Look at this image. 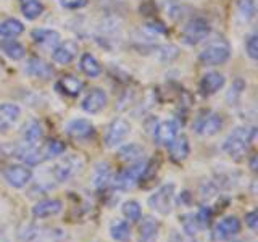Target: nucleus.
<instances>
[{
    "label": "nucleus",
    "instance_id": "39448f33",
    "mask_svg": "<svg viewBox=\"0 0 258 242\" xmlns=\"http://www.w3.org/2000/svg\"><path fill=\"white\" fill-rule=\"evenodd\" d=\"M174 189L176 186L173 183L163 184L149 197V207L160 215H169L174 204Z\"/></svg>",
    "mask_w": 258,
    "mask_h": 242
},
{
    "label": "nucleus",
    "instance_id": "dca6fc26",
    "mask_svg": "<svg viewBox=\"0 0 258 242\" xmlns=\"http://www.w3.org/2000/svg\"><path fill=\"white\" fill-rule=\"evenodd\" d=\"M63 210V202L58 199H45L40 200L32 207V216L37 220H45V218H52L58 215Z\"/></svg>",
    "mask_w": 258,
    "mask_h": 242
},
{
    "label": "nucleus",
    "instance_id": "7c9ffc66",
    "mask_svg": "<svg viewBox=\"0 0 258 242\" xmlns=\"http://www.w3.org/2000/svg\"><path fill=\"white\" fill-rule=\"evenodd\" d=\"M21 13L26 20H37L44 13V4L40 0H24L21 4Z\"/></svg>",
    "mask_w": 258,
    "mask_h": 242
},
{
    "label": "nucleus",
    "instance_id": "a211bd4d",
    "mask_svg": "<svg viewBox=\"0 0 258 242\" xmlns=\"http://www.w3.org/2000/svg\"><path fill=\"white\" fill-rule=\"evenodd\" d=\"M24 71H26L31 78H37V79H48L53 76L52 65H48L42 58H37V56H32V58L26 62Z\"/></svg>",
    "mask_w": 258,
    "mask_h": 242
},
{
    "label": "nucleus",
    "instance_id": "a19ab883",
    "mask_svg": "<svg viewBox=\"0 0 258 242\" xmlns=\"http://www.w3.org/2000/svg\"><path fill=\"white\" fill-rule=\"evenodd\" d=\"M174 242H196L190 234H174Z\"/></svg>",
    "mask_w": 258,
    "mask_h": 242
},
{
    "label": "nucleus",
    "instance_id": "b1692460",
    "mask_svg": "<svg viewBox=\"0 0 258 242\" xmlns=\"http://www.w3.org/2000/svg\"><path fill=\"white\" fill-rule=\"evenodd\" d=\"M160 234V224L153 218H145L139 226V242H157Z\"/></svg>",
    "mask_w": 258,
    "mask_h": 242
},
{
    "label": "nucleus",
    "instance_id": "e433bc0d",
    "mask_svg": "<svg viewBox=\"0 0 258 242\" xmlns=\"http://www.w3.org/2000/svg\"><path fill=\"white\" fill-rule=\"evenodd\" d=\"M177 53H179V50H177V47L176 45H161L158 50H157V55H158V58L160 60H173L177 56Z\"/></svg>",
    "mask_w": 258,
    "mask_h": 242
},
{
    "label": "nucleus",
    "instance_id": "473e14b6",
    "mask_svg": "<svg viewBox=\"0 0 258 242\" xmlns=\"http://www.w3.org/2000/svg\"><path fill=\"white\" fill-rule=\"evenodd\" d=\"M121 212H123L124 218L129 221H139L142 216V208L141 204L137 200H127L121 207Z\"/></svg>",
    "mask_w": 258,
    "mask_h": 242
},
{
    "label": "nucleus",
    "instance_id": "2eb2a0df",
    "mask_svg": "<svg viewBox=\"0 0 258 242\" xmlns=\"http://www.w3.org/2000/svg\"><path fill=\"white\" fill-rule=\"evenodd\" d=\"M32 40L39 45L45 48V50H53V48L61 42L60 32L55 29H47V28H39L31 32Z\"/></svg>",
    "mask_w": 258,
    "mask_h": 242
},
{
    "label": "nucleus",
    "instance_id": "2f4dec72",
    "mask_svg": "<svg viewBox=\"0 0 258 242\" xmlns=\"http://www.w3.org/2000/svg\"><path fill=\"white\" fill-rule=\"evenodd\" d=\"M256 13L255 0H237V15L242 21H252Z\"/></svg>",
    "mask_w": 258,
    "mask_h": 242
},
{
    "label": "nucleus",
    "instance_id": "c9c22d12",
    "mask_svg": "<svg viewBox=\"0 0 258 242\" xmlns=\"http://www.w3.org/2000/svg\"><path fill=\"white\" fill-rule=\"evenodd\" d=\"M181 221H182V226H184V232L190 234V236H194V234L197 232V229L200 228L197 220H196V215H184L181 218Z\"/></svg>",
    "mask_w": 258,
    "mask_h": 242
},
{
    "label": "nucleus",
    "instance_id": "c756f323",
    "mask_svg": "<svg viewBox=\"0 0 258 242\" xmlns=\"http://www.w3.org/2000/svg\"><path fill=\"white\" fill-rule=\"evenodd\" d=\"M110 236L116 242H127L131 239V228L124 220H115L110 224Z\"/></svg>",
    "mask_w": 258,
    "mask_h": 242
},
{
    "label": "nucleus",
    "instance_id": "20e7f679",
    "mask_svg": "<svg viewBox=\"0 0 258 242\" xmlns=\"http://www.w3.org/2000/svg\"><path fill=\"white\" fill-rule=\"evenodd\" d=\"M67 234L58 228L47 226H26L21 232V242H63Z\"/></svg>",
    "mask_w": 258,
    "mask_h": 242
},
{
    "label": "nucleus",
    "instance_id": "f3484780",
    "mask_svg": "<svg viewBox=\"0 0 258 242\" xmlns=\"http://www.w3.org/2000/svg\"><path fill=\"white\" fill-rule=\"evenodd\" d=\"M21 116V108L16 103L0 105V133H7L18 123Z\"/></svg>",
    "mask_w": 258,
    "mask_h": 242
},
{
    "label": "nucleus",
    "instance_id": "a878e982",
    "mask_svg": "<svg viewBox=\"0 0 258 242\" xmlns=\"http://www.w3.org/2000/svg\"><path fill=\"white\" fill-rule=\"evenodd\" d=\"M79 68L89 78H97L102 75V65L92 53H83L79 60Z\"/></svg>",
    "mask_w": 258,
    "mask_h": 242
},
{
    "label": "nucleus",
    "instance_id": "79ce46f5",
    "mask_svg": "<svg viewBox=\"0 0 258 242\" xmlns=\"http://www.w3.org/2000/svg\"><path fill=\"white\" fill-rule=\"evenodd\" d=\"M250 168H252L253 171H256V157L255 155L252 157V160H250Z\"/></svg>",
    "mask_w": 258,
    "mask_h": 242
},
{
    "label": "nucleus",
    "instance_id": "aec40b11",
    "mask_svg": "<svg viewBox=\"0 0 258 242\" xmlns=\"http://www.w3.org/2000/svg\"><path fill=\"white\" fill-rule=\"evenodd\" d=\"M169 149V155H171V160L177 161V163H181L185 158L189 157L190 153V144H189V139L187 136L184 134H177L174 139L171 141V144L168 145Z\"/></svg>",
    "mask_w": 258,
    "mask_h": 242
},
{
    "label": "nucleus",
    "instance_id": "bb28decb",
    "mask_svg": "<svg viewBox=\"0 0 258 242\" xmlns=\"http://www.w3.org/2000/svg\"><path fill=\"white\" fill-rule=\"evenodd\" d=\"M0 48H2L5 56H8V58L15 60V62L24 58V55H26V48H24V45L15 39H7L4 42H0Z\"/></svg>",
    "mask_w": 258,
    "mask_h": 242
},
{
    "label": "nucleus",
    "instance_id": "4c0bfd02",
    "mask_svg": "<svg viewBox=\"0 0 258 242\" xmlns=\"http://www.w3.org/2000/svg\"><path fill=\"white\" fill-rule=\"evenodd\" d=\"M196 220L200 228H205V226L210 223V220H212V210H210V207H202L196 213Z\"/></svg>",
    "mask_w": 258,
    "mask_h": 242
},
{
    "label": "nucleus",
    "instance_id": "ddd939ff",
    "mask_svg": "<svg viewBox=\"0 0 258 242\" xmlns=\"http://www.w3.org/2000/svg\"><path fill=\"white\" fill-rule=\"evenodd\" d=\"M240 231V220L237 216H226L215 226L212 237L213 240H228Z\"/></svg>",
    "mask_w": 258,
    "mask_h": 242
},
{
    "label": "nucleus",
    "instance_id": "58836bf2",
    "mask_svg": "<svg viewBox=\"0 0 258 242\" xmlns=\"http://www.w3.org/2000/svg\"><path fill=\"white\" fill-rule=\"evenodd\" d=\"M89 4V0H60V5L64 10H81Z\"/></svg>",
    "mask_w": 258,
    "mask_h": 242
},
{
    "label": "nucleus",
    "instance_id": "9d476101",
    "mask_svg": "<svg viewBox=\"0 0 258 242\" xmlns=\"http://www.w3.org/2000/svg\"><path fill=\"white\" fill-rule=\"evenodd\" d=\"M83 165H84L83 160H81L78 155H70L67 158H63L60 163L55 166V169H53L55 179L58 181V183L70 181L71 177H75L81 171Z\"/></svg>",
    "mask_w": 258,
    "mask_h": 242
},
{
    "label": "nucleus",
    "instance_id": "393cba45",
    "mask_svg": "<svg viewBox=\"0 0 258 242\" xmlns=\"http://www.w3.org/2000/svg\"><path fill=\"white\" fill-rule=\"evenodd\" d=\"M144 153H145L144 147L141 144H136V142L126 144L118 150L119 158L123 161H127V163H136V161L144 160Z\"/></svg>",
    "mask_w": 258,
    "mask_h": 242
},
{
    "label": "nucleus",
    "instance_id": "72a5a7b5",
    "mask_svg": "<svg viewBox=\"0 0 258 242\" xmlns=\"http://www.w3.org/2000/svg\"><path fill=\"white\" fill-rule=\"evenodd\" d=\"M42 152H44L45 160H48V158H53V157L61 155V153L64 152V145L60 141L53 139V141H48L47 144L42 145Z\"/></svg>",
    "mask_w": 258,
    "mask_h": 242
},
{
    "label": "nucleus",
    "instance_id": "4468645a",
    "mask_svg": "<svg viewBox=\"0 0 258 242\" xmlns=\"http://www.w3.org/2000/svg\"><path fill=\"white\" fill-rule=\"evenodd\" d=\"M78 42H75V40H64V42H60L52 50V60L58 65H70L78 56Z\"/></svg>",
    "mask_w": 258,
    "mask_h": 242
},
{
    "label": "nucleus",
    "instance_id": "6e6552de",
    "mask_svg": "<svg viewBox=\"0 0 258 242\" xmlns=\"http://www.w3.org/2000/svg\"><path fill=\"white\" fill-rule=\"evenodd\" d=\"M4 179L13 189H23L31 183L32 171L28 165H12L4 169Z\"/></svg>",
    "mask_w": 258,
    "mask_h": 242
},
{
    "label": "nucleus",
    "instance_id": "f257e3e1",
    "mask_svg": "<svg viewBox=\"0 0 258 242\" xmlns=\"http://www.w3.org/2000/svg\"><path fill=\"white\" fill-rule=\"evenodd\" d=\"M256 129L255 128H236L226 137L223 142V150L232 160H240L248 152L250 144L255 141Z\"/></svg>",
    "mask_w": 258,
    "mask_h": 242
},
{
    "label": "nucleus",
    "instance_id": "ea45409f",
    "mask_svg": "<svg viewBox=\"0 0 258 242\" xmlns=\"http://www.w3.org/2000/svg\"><path fill=\"white\" fill-rule=\"evenodd\" d=\"M245 224L248 226L252 231H256L258 228V213L256 212H250L245 215Z\"/></svg>",
    "mask_w": 258,
    "mask_h": 242
},
{
    "label": "nucleus",
    "instance_id": "423d86ee",
    "mask_svg": "<svg viewBox=\"0 0 258 242\" xmlns=\"http://www.w3.org/2000/svg\"><path fill=\"white\" fill-rule=\"evenodd\" d=\"M210 34V23L204 18H194L181 31V39L185 45H199Z\"/></svg>",
    "mask_w": 258,
    "mask_h": 242
},
{
    "label": "nucleus",
    "instance_id": "0eeeda50",
    "mask_svg": "<svg viewBox=\"0 0 258 242\" xmlns=\"http://www.w3.org/2000/svg\"><path fill=\"white\" fill-rule=\"evenodd\" d=\"M129 133H131V125H129V121H126L124 118H116L108 125L103 142L110 149L118 147L121 142L126 141Z\"/></svg>",
    "mask_w": 258,
    "mask_h": 242
},
{
    "label": "nucleus",
    "instance_id": "5701e85b",
    "mask_svg": "<svg viewBox=\"0 0 258 242\" xmlns=\"http://www.w3.org/2000/svg\"><path fill=\"white\" fill-rule=\"evenodd\" d=\"M56 89L64 95L76 97L84 89V83L76 76H63L58 79V83H56Z\"/></svg>",
    "mask_w": 258,
    "mask_h": 242
},
{
    "label": "nucleus",
    "instance_id": "9b49d317",
    "mask_svg": "<svg viewBox=\"0 0 258 242\" xmlns=\"http://www.w3.org/2000/svg\"><path fill=\"white\" fill-rule=\"evenodd\" d=\"M107 103H108L107 92H105L103 89L95 87L83 99V102H81V108H83L86 113H89V115H97V113H100L105 107H107Z\"/></svg>",
    "mask_w": 258,
    "mask_h": 242
},
{
    "label": "nucleus",
    "instance_id": "7ed1b4c3",
    "mask_svg": "<svg viewBox=\"0 0 258 242\" xmlns=\"http://www.w3.org/2000/svg\"><path fill=\"white\" fill-rule=\"evenodd\" d=\"M149 168V163L145 160H141V161H136V163H129L127 168H124L123 171H119L113 183H115V188L119 189V191H129L136 188L139 181L142 179L144 173L147 171Z\"/></svg>",
    "mask_w": 258,
    "mask_h": 242
},
{
    "label": "nucleus",
    "instance_id": "6ab92c4d",
    "mask_svg": "<svg viewBox=\"0 0 258 242\" xmlns=\"http://www.w3.org/2000/svg\"><path fill=\"white\" fill-rule=\"evenodd\" d=\"M226 79L221 73L218 71H208L200 79V91L204 95H213L224 86Z\"/></svg>",
    "mask_w": 258,
    "mask_h": 242
},
{
    "label": "nucleus",
    "instance_id": "cd10ccee",
    "mask_svg": "<svg viewBox=\"0 0 258 242\" xmlns=\"http://www.w3.org/2000/svg\"><path fill=\"white\" fill-rule=\"evenodd\" d=\"M42 137H44V129L40 126L39 121H29V123L24 126V131H23L24 144L39 145V142L42 141Z\"/></svg>",
    "mask_w": 258,
    "mask_h": 242
},
{
    "label": "nucleus",
    "instance_id": "f03ea898",
    "mask_svg": "<svg viewBox=\"0 0 258 242\" xmlns=\"http://www.w3.org/2000/svg\"><path fill=\"white\" fill-rule=\"evenodd\" d=\"M231 56V45L224 37H216L200 52V62L207 67H218L224 65Z\"/></svg>",
    "mask_w": 258,
    "mask_h": 242
},
{
    "label": "nucleus",
    "instance_id": "1a4fd4ad",
    "mask_svg": "<svg viewBox=\"0 0 258 242\" xmlns=\"http://www.w3.org/2000/svg\"><path fill=\"white\" fill-rule=\"evenodd\" d=\"M221 128H223V118L215 111H210L207 115L199 116L196 119V123H194V131L204 137L218 134L221 131Z\"/></svg>",
    "mask_w": 258,
    "mask_h": 242
},
{
    "label": "nucleus",
    "instance_id": "412c9836",
    "mask_svg": "<svg viewBox=\"0 0 258 242\" xmlns=\"http://www.w3.org/2000/svg\"><path fill=\"white\" fill-rule=\"evenodd\" d=\"M94 125L89 119L84 118H78L73 119L67 125V134L71 136L73 139H87L94 134Z\"/></svg>",
    "mask_w": 258,
    "mask_h": 242
},
{
    "label": "nucleus",
    "instance_id": "f704fd0d",
    "mask_svg": "<svg viewBox=\"0 0 258 242\" xmlns=\"http://www.w3.org/2000/svg\"><path fill=\"white\" fill-rule=\"evenodd\" d=\"M245 50H247V55L250 60H256L258 58V36L255 34H250L245 40Z\"/></svg>",
    "mask_w": 258,
    "mask_h": 242
},
{
    "label": "nucleus",
    "instance_id": "c85d7f7f",
    "mask_svg": "<svg viewBox=\"0 0 258 242\" xmlns=\"http://www.w3.org/2000/svg\"><path fill=\"white\" fill-rule=\"evenodd\" d=\"M23 31H24V24L16 18H7L0 23V36L2 37L12 39L23 34Z\"/></svg>",
    "mask_w": 258,
    "mask_h": 242
},
{
    "label": "nucleus",
    "instance_id": "f8f14e48",
    "mask_svg": "<svg viewBox=\"0 0 258 242\" xmlns=\"http://www.w3.org/2000/svg\"><path fill=\"white\" fill-rule=\"evenodd\" d=\"M179 134V123L176 119H165L160 121V123L153 129V137H155V142L158 145H168L171 144V141Z\"/></svg>",
    "mask_w": 258,
    "mask_h": 242
},
{
    "label": "nucleus",
    "instance_id": "4be33fe9",
    "mask_svg": "<svg viewBox=\"0 0 258 242\" xmlns=\"http://www.w3.org/2000/svg\"><path fill=\"white\" fill-rule=\"evenodd\" d=\"M113 179V169L111 165L107 161H100L97 163L92 173V184L95 189H105Z\"/></svg>",
    "mask_w": 258,
    "mask_h": 242
}]
</instances>
